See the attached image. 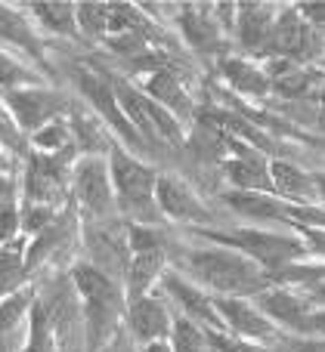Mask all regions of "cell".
Returning a JSON list of instances; mask_svg holds the SVG:
<instances>
[{
    "mask_svg": "<svg viewBox=\"0 0 325 352\" xmlns=\"http://www.w3.org/2000/svg\"><path fill=\"white\" fill-rule=\"evenodd\" d=\"M186 269L223 294H251L266 285L264 269L235 250H196L186 256Z\"/></svg>",
    "mask_w": 325,
    "mask_h": 352,
    "instance_id": "1",
    "label": "cell"
},
{
    "mask_svg": "<svg viewBox=\"0 0 325 352\" xmlns=\"http://www.w3.org/2000/svg\"><path fill=\"white\" fill-rule=\"evenodd\" d=\"M112 179H115V188L121 195V204L127 210L140 213L143 219H152V195H155V176L149 167H143L140 161H130L127 155L115 152L112 155Z\"/></svg>",
    "mask_w": 325,
    "mask_h": 352,
    "instance_id": "2",
    "label": "cell"
},
{
    "mask_svg": "<svg viewBox=\"0 0 325 352\" xmlns=\"http://www.w3.org/2000/svg\"><path fill=\"white\" fill-rule=\"evenodd\" d=\"M214 241L229 244V248H242V254L251 256L258 266L279 269L282 263H289L291 256L301 254V244L289 241V238L270 235V232H235V235H211Z\"/></svg>",
    "mask_w": 325,
    "mask_h": 352,
    "instance_id": "3",
    "label": "cell"
},
{
    "mask_svg": "<svg viewBox=\"0 0 325 352\" xmlns=\"http://www.w3.org/2000/svg\"><path fill=\"white\" fill-rule=\"evenodd\" d=\"M155 195H158V204L167 217L189 219V223H208L211 219V213L202 207L196 192H192L180 176H161V179L155 182Z\"/></svg>",
    "mask_w": 325,
    "mask_h": 352,
    "instance_id": "4",
    "label": "cell"
},
{
    "mask_svg": "<svg viewBox=\"0 0 325 352\" xmlns=\"http://www.w3.org/2000/svg\"><path fill=\"white\" fill-rule=\"evenodd\" d=\"M78 198L84 201L90 210H105L112 201V179L109 173H105V167L99 164V161H84V164L78 167Z\"/></svg>",
    "mask_w": 325,
    "mask_h": 352,
    "instance_id": "5",
    "label": "cell"
},
{
    "mask_svg": "<svg viewBox=\"0 0 325 352\" xmlns=\"http://www.w3.org/2000/svg\"><path fill=\"white\" fill-rule=\"evenodd\" d=\"M87 244H90V250L96 254L99 266L124 269V263H127L124 250H127L130 241L121 235V232H115V226H93V229L87 232Z\"/></svg>",
    "mask_w": 325,
    "mask_h": 352,
    "instance_id": "6",
    "label": "cell"
},
{
    "mask_svg": "<svg viewBox=\"0 0 325 352\" xmlns=\"http://www.w3.org/2000/svg\"><path fill=\"white\" fill-rule=\"evenodd\" d=\"M62 99L53 96V93H12L10 96V105L12 111H16L19 124H22L25 130L37 127V124H43L50 115H56V109H59Z\"/></svg>",
    "mask_w": 325,
    "mask_h": 352,
    "instance_id": "7",
    "label": "cell"
},
{
    "mask_svg": "<svg viewBox=\"0 0 325 352\" xmlns=\"http://www.w3.org/2000/svg\"><path fill=\"white\" fill-rule=\"evenodd\" d=\"M130 324H134V334L140 340H155L167 331V312L158 300L140 297L130 306Z\"/></svg>",
    "mask_w": 325,
    "mask_h": 352,
    "instance_id": "8",
    "label": "cell"
},
{
    "mask_svg": "<svg viewBox=\"0 0 325 352\" xmlns=\"http://www.w3.org/2000/svg\"><path fill=\"white\" fill-rule=\"evenodd\" d=\"M217 309L229 322V328L239 331L242 337H266L273 331L264 316H258L251 306L239 303V300H217Z\"/></svg>",
    "mask_w": 325,
    "mask_h": 352,
    "instance_id": "9",
    "label": "cell"
},
{
    "mask_svg": "<svg viewBox=\"0 0 325 352\" xmlns=\"http://www.w3.org/2000/svg\"><path fill=\"white\" fill-rule=\"evenodd\" d=\"M84 90L90 93V99L99 105V111H103V115L109 118L112 124H118V130H121V133L127 136L130 142H140V136L130 130V121H127V118H121V109L115 105V96H112L109 87H103L96 78H84Z\"/></svg>",
    "mask_w": 325,
    "mask_h": 352,
    "instance_id": "10",
    "label": "cell"
},
{
    "mask_svg": "<svg viewBox=\"0 0 325 352\" xmlns=\"http://www.w3.org/2000/svg\"><path fill=\"white\" fill-rule=\"evenodd\" d=\"M161 263H165V256H161L158 248H155V250H140V254H136L134 266H130V285H127L130 297L140 300V294L149 287V281L158 275Z\"/></svg>",
    "mask_w": 325,
    "mask_h": 352,
    "instance_id": "11",
    "label": "cell"
},
{
    "mask_svg": "<svg viewBox=\"0 0 325 352\" xmlns=\"http://www.w3.org/2000/svg\"><path fill=\"white\" fill-rule=\"evenodd\" d=\"M229 176H233V182H239L242 188H248V192H264V188H270V179H266V173H264V161L251 158V155H242L235 164H229Z\"/></svg>",
    "mask_w": 325,
    "mask_h": 352,
    "instance_id": "12",
    "label": "cell"
},
{
    "mask_svg": "<svg viewBox=\"0 0 325 352\" xmlns=\"http://www.w3.org/2000/svg\"><path fill=\"white\" fill-rule=\"evenodd\" d=\"M264 309L270 312V316H276V318H282V322H289V324H297V328H304L307 324V316H304V303L301 300H295V297H289V294H282V291H273V294H264Z\"/></svg>",
    "mask_w": 325,
    "mask_h": 352,
    "instance_id": "13",
    "label": "cell"
},
{
    "mask_svg": "<svg viewBox=\"0 0 325 352\" xmlns=\"http://www.w3.org/2000/svg\"><path fill=\"white\" fill-rule=\"evenodd\" d=\"M167 287H171V294L192 312V316H198L202 322H208V324H220V322H217V316H214V303H208V300H205L196 287L183 285L180 278H167Z\"/></svg>",
    "mask_w": 325,
    "mask_h": 352,
    "instance_id": "14",
    "label": "cell"
},
{
    "mask_svg": "<svg viewBox=\"0 0 325 352\" xmlns=\"http://www.w3.org/2000/svg\"><path fill=\"white\" fill-rule=\"evenodd\" d=\"M229 201H233L235 210L251 213V217H266V219L289 217V210H282V207H279L276 201L264 198V195H258V192H239V195H229Z\"/></svg>",
    "mask_w": 325,
    "mask_h": 352,
    "instance_id": "15",
    "label": "cell"
},
{
    "mask_svg": "<svg viewBox=\"0 0 325 352\" xmlns=\"http://www.w3.org/2000/svg\"><path fill=\"white\" fill-rule=\"evenodd\" d=\"M273 179L291 198H301V195H307L313 188V179H307L297 167H289V164H273Z\"/></svg>",
    "mask_w": 325,
    "mask_h": 352,
    "instance_id": "16",
    "label": "cell"
},
{
    "mask_svg": "<svg viewBox=\"0 0 325 352\" xmlns=\"http://www.w3.org/2000/svg\"><path fill=\"white\" fill-rule=\"evenodd\" d=\"M0 37H3V41L19 43V47L34 50V41H31V31L25 28L22 19L12 16V12L6 10V6H0Z\"/></svg>",
    "mask_w": 325,
    "mask_h": 352,
    "instance_id": "17",
    "label": "cell"
},
{
    "mask_svg": "<svg viewBox=\"0 0 325 352\" xmlns=\"http://www.w3.org/2000/svg\"><path fill=\"white\" fill-rule=\"evenodd\" d=\"M34 12L50 28H59V31L72 28V19H74L72 3H34Z\"/></svg>",
    "mask_w": 325,
    "mask_h": 352,
    "instance_id": "18",
    "label": "cell"
},
{
    "mask_svg": "<svg viewBox=\"0 0 325 352\" xmlns=\"http://www.w3.org/2000/svg\"><path fill=\"white\" fill-rule=\"evenodd\" d=\"M152 93L158 99H165V105H171V109H189L186 105V96H183V90H180V84L171 78V74H155V80H152Z\"/></svg>",
    "mask_w": 325,
    "mask_h": 352,
    "instance_id": "19",
    "label": "cell"
},
{
    "mask_svg": "<svg viewBox=\"0 0 325 352\" xmlns=\"http://www.w3.org/2000/svg\"><path fill=\"white\" fill-rule=\"evenodd\" d=\"M78 19H81V25H84L87 31L99 34V31L109 28L112 6H105V3H81L78 6Z\"/></svg>",
    "mask_w": 325,
    "mask_h": 352,
    "instance_id": "20",
    "label": "cell"
},
{
    "mask_svg": "<svg viewBox=\"0 0 325 352\" xmlns=\"http://www.w3.org/2000/svg\"><path fill=\"white\" fill-rule=\"evenodd\" d=\"M174 352H205V340L192 322H180L174 331Z\"/></svg>",
    "mask_w": 325,
    "mask_h": 352,
    "instance_id": "21",
    "label": "cell"
},
{
    "mask_svg": "<svg viewBox=\"0 0 325 352\" xmlns=\"http://www.w3.org/2000/svg\"><path fill=\"white\" fill-rule=\"evenodd\" d=\"M19 272H22V256H19V250H0V294L16 287Z\"/></svg>",
    "mask_w": 325,
    "mask_h": 352,
    "instance_id": "22",
    "label": "cell"
},
{
    "mask_svg": "<svg viewBox=\"0 0 325 352\" xmlns=\"http://www.w3.org/2000/svg\"><path fill=\"white\" fill-rule=\"evenodd\" d=\"M25 303H28V294H16V297H10L3 306H0V334L16 328V322L25 312Z\"/></svg>",
    "mask_w": 325,
    "mask_h": 352,
    "instance_id": "23",
    "label": "cell"
},
{
    "mask_svg": "<svg viewBox=\"0 0 325 352\" xmlns=\"http://www.w3.org/2000/svg\"><path fill=\"white\" fill-rule=\"evenodd\" d=\"M22 80H28V72L6 53H0V84H22Z\"/></svg>",
    "mask_w": 325,
    "mask_h": 352,
    "instance_id": "24",
    "label": "cell"
},
{
    "mask_svg": "<svg viewBox=\"0 0 325 352\" xmlns=\"http://www.w3.org/2000/svg\"><path fill=\"white\" fill-rule=\"evenodd\" d=\"M297 41H301V28H297V22H289V19H285L276 31V47L279 50H295Z\"/></svg>",
    "mask_w": 325,
    "mask_h": 352,
    "instance_id": "25",
    "label": "cell"
},
{
    "mask_svg": "<svg viewBox=\"0 0 325 352\" xmlns=\"http://www.w3.org/2000/svg\"><path fill=\"white\" fill-rule=\"evenodd\" d=\"M68 140V130L65 127H47L37 133V146L41 148H56V146H65Z\"/></svg>",
    "mask_w": 325,
    "mask_h": 352,
    "instance_id": "26",
    "label": "cell"
},
{
    "mask_svg": "<svg viewBox=\"0 0 325 352\" xmlns=\"http://www.w3.org/2000/svg\"><path fill=\"white\" fill-rule=\"evenodd\" d=\"M0 142L3 146H19V130H16V121H12L10 115L3 111V105H0Z\"/></svg>",
    "mask_w": 325,
    "mask_h": 352,
    "instance_id": "27",
    "label": "cell"
},
{
    "mask_svg": "<svg viewBox=\"0 0 325 352\" xmlns=\"http://www.w3.org/2000/svg\"><path fill=\"white\" fill-rule=\"evenodd\" d=\"M16 229H19L16 213H12V210H3V213H0V241L12 238V235H16Z\"/></svg>",
    "mask_w": 325,
    "mask_h": 352,
    "instance_id": "28",
    "label": "cell"
},
{
    "mask_svg": "<svg viewBox=\"0 0 325 352\" xmlns=\"http://www.w3.org/2000/svg\"><path fill=\"white\" fill-rule=\"evenodd\" d=\"M214 346H220L223 352H266V349H258V346H248V343H235V340H223V337H211Z\"/></svg>",
    "mask_w": 325,
    "mask_h": 352,
    "instance_id": "29",
    "label": "cell"
},
{
    "mask_svg": "<svg viewBox=\"0 0 325 352\" xmlns=\"http://www.w3.org/2000/svg\"><path fill=\"white\" fill-rule=\"evenodd\" d=\"M297 352H325V343H304L297 346Z\"/></svg>",
    "mask_w": 325,
    "mask_h": 352,
    "instance_id": "30",
    "label": "cell"
},
{
    "mask_svg": "<svg viewBox=\"0 0 325 352\" xmlns=\"http://www.w3.org/2000/svg\"><path fill=\"white\" fill-rule=\"evenodd\" d=\"M149 352H171L165 346V343H152V346H149Z\"/></svg>",
    "mask_w": 325,
    "mask_h": 352,
    "instance_id": "31",
    "label": "cell"
},
{
    "mask_svg": "<svg viewBox=\"0 0 325 352\" xmlns=\"http://www.w3.org/2000/svg\"><path fill=\"white\" fill-rule=\"evenodd\" d=\"M319 188H322V198H325V176H319Z\"/></svg>",
    "mask_w": 325,
    "mask_h": 352,
    "instance_id": "32",
    "label": "cell"
}]
</instances>
